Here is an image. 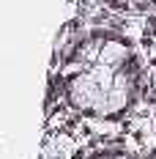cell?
Wrapping results in <instances>:
<instances>
[{
  "label": "cell",
  "instance_id": "cell-3",
  "mask_svg": "<svg viewBox=\"0 0 156 159\" xmlns=\"http://www.w3.org/2000/svg\"><path fill=\"white\" fill-rule=\"evenodd\" d=\"M91 74H93V80L99 82V88L104 91V93H109L112 88H115V66H107V63H93V69H91Z\"/></svg>",
  "mask_w": 156,
  "mask_h": 159
},
{
  "label": "cell",
  "instance_id": "cell-5",
  "mask_svg": "<svg viewBox=\"0 0 156 159\" xmlns=\"http://www.w3.org/2000/svg\"><path fill=\"white\" fill-rule=\"evenodd\" d=\"M131 0H112V6H129Z\"/></svg>",
  "mask_w": 156,
  "mask_h": 159
},
{
  "label": "cell",
  "instance_id": "cell-6",
  "mask_svg": "<svg viewBox=\"0 0 156 159\" xmlns=\"http://www.w3.org/2000/svg\"><path fill=\"white\" fill-rule=\"evenodd\" d=\"M99 159H109V157H99Z\"/></svg>",
  "mask_w": 156,
  "mask_h": 159
},
{
  "label": "cell",
  "instance_id": "cell-4",
  "mask_svg": "<svg viewBox=\"0 0 156 159\" xmlns=\"http://www.w3.org/2000/svg\"><path fill=\"white\" fill-rule=\"evenodd\" d=\"M129 104V91L126 88H112L107 93V99H104V110H101V115H115V112H121Z\"/></svg>",
  "mask_w": 156,
  "mask_h": 159
},
{
  "label": "cell",
  "instance_id": "cell-2",
  "mask_svg": "<svg viewBox=\"0 0 156 159\" xmlns=\"http://www.w3.org/2000/svg\"><path fill=\"white\" fill-rule=\"evenodd\" d=\"M126 55H129V47H126L123 41H118V39H109L101 44V55H99V63H107V66H118L126 61Z\"/></svg>",
  "mask_w": 156,
  "mask_h": 159
},
{
  "label": "cell",
  "instance_id": "cell-1",
  "mask_svg": "<svg viewBox=\"0 0 156 159\" xmlns=\"http://www.w3.org/2000/svg\"><path fill=\"white\" fill-rule=\"evenodd\" d=\"M66 93H69V104L74 110H93L104 91L99 88V82L93 80L91 71H79L77 77L69 82V91Z\"/></svg>",
  "mask_w": 156,
  "mask_h": 159
}]
</instances>
